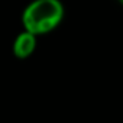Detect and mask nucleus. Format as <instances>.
I'll return each instance as SVG.
<instances>
[{
    "instance_id": "nucleus-2",
    "label": "nucleus",
    "mask_w": 123,
    "mask_h": 123,
    "mask_svg": "<svg viewBox=\"0 0 123 123\" xmlns=\"http://www.w3.org/2000/svg\"><path fill=\"white\" fill-rule=\"evenodd\" d=\"M35 48H36V35L25 29L16 36L13 42V55L19 59H26L33 54Z\"/></svg>"
},
{
    "instance_id": "nucleus-3",
    "label": "nucleus",
    "mask_w": 123,
    "mask_h": 123,
    "mask_svg": "<svg viewBox=\"0 0 123 123\" xmlns=\"http://www.w3.org/2000/svg\"><path fill=\"white\" fill-rule=\"evenodd\" d=\"M120 2H122V3H123V0H120Z\"/></svg>"
},
{
    "instance_id": "nucleus-1",
    "label": "nucleus",
    "mask_w": 123,
    "mask_h": 123,
    "mask_svg": "<svg viewBox=\"0 0 123 123\" xmlns=\"http://www.w3.org/2000/svg\"><path fill=\"white\" fill-rule=\"evenodd\" d=\"M62 18L64 7L59 0H33L22 13V25L38 36L54 31Z\"/></svg>"
}]
</instances>
